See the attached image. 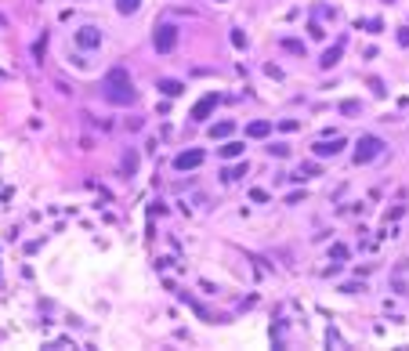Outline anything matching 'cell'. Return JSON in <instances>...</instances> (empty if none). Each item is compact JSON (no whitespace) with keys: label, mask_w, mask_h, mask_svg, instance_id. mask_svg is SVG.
I'll return each mask as SVG.
<instances>
[{"label":"cell","mask_w":409,"mask_h":351,"mask_svg":"<svg viewBox=\"0 0 409 351\" xmlns=\"http://www.w3.org/2000/svg\"><path fill=\"white\" fill-rule=\"evenodd\" d=\"M228 131H232V123H217L210 134H214V138H221V134H228Z\"/></svg>","instance_id":"obj_11"},{"label":"cell","mask_w":409,"mask_h":351,"mask_svg":"<svg viewBox=\"0 0 409 351\" xmlns=\"http://www.w3.org/2000/svg\"><path fill=\"white\" fill-rule=\"evenodd\" d=\"M138 7V0H120V11H134Z\"/></svg>","instance_id":"obj_13"},{"label":"cell","mask_w":409,"mask_h":351,"mask_svg":"<svg viewBox=\"0 0 409 351\" xmlns=\"http://www.w3.org/2000/svg\"><path fill=\"white\" fill-rule=\"evenodd\" d=\"M243 174H246V167H243V163H239V167L225 170V181H236V178H243Z\"/></svg>","instance_id":"obj_7"},{"label":"cell","mask_w":409,"mask_h":351,"mask_svg":"<svg viewBox=\"0 0 409 351\" xmlns=\"http://www.w3.org/2000/svg\"><path fill=\"white\" fill-rule=\"evenodd\" d=\"M134 167H138V156H134V152H127V156H123V178H131Z\"/></svg>","instance_id":"obj_5"},{"label":"cell","mask_w":409,"mask_h":351,"mask_svg":"<svg viewBox=\"0 0 409 351\" xmlns=\"http://www.w3.org/2000/svg\"><path fill=\"white\" fill-rule=\"evenodd\" d=\"M340 145H344V141H330V145H326V141H319V145H315V156H337V152H340Z\"/></svg>","instance_id":"obj_3"},{"label":"cell","mask_w":409,"mask_h":351,"mask_svg":"<svg viewBox=\"0 0 409 351\" xmlns=\"http://www.w3.org/2000/svg\"><path fill=\"white\" fill-rule=\"evenodd\" d=\"M214 109V98H203L199 105H196V119H207V113Z\"/></svg>","instance_id":"obj_6"},{"label":"cell","mask_w":409,"mask_h":351,"mask_svg":"<svg viewBox=\"0 0 409 351\" xmlns=\"http://www.w3.org/2000/svg\"><path fill=\"white\" fill-rule=\"evenodd\" d=\"M170 44H174V29H170V25H163V33L156 36V47H160V51H167Z\"/></svg>","instance_id":"obj_4"},{"label":"cell","mask_w":409,"mask_h":351,"mask_svg":"<svg viewBox=\"0 0 409 351\" xmlns=\"http://www.w3.org/2000/svg\"><path fill=\"white\" fill-rule=\"evenodd\" d=\"M330 257H333V261H344V257H348V246H333V250H330Z\"/></svg>","instance_id":"obj_9"},{"label":"cell","mask_w":409,"mask_h":351,"mask_svg":"<svg viewBox=\"0 0 409 351\" xmlns=\"http://www.w3.org/2000/svg\"><path fill=\"white\" fill-rule=\"evenodd\" d=\"M203 160H207V152H203V149H189V152H181L178 160H174V167H178V170H196Z\"/></svg>","instance_id":"obj_2"},{"label":"cell","mask_w":409,"mask_h":351,"mask_svg":"<svg viewBox=\"0 0 409 351\" xmlns=\"http://www.w3.org/2000/svg\"><path fill=\"white\" fill-rule=\"evenodd\" d=\"M250 134H254V138H261V134H268V123H261V119H257V123H250Z\"/></svg>","instance_id":"obj_8"},{"label":"cell","mask_w":409,"mask_h":351,"mask_svg":"<svg viewBox=\"0 0 409 351\" xmlns=\"http://www.w3.org/2000/svg\"><path fill=\"white\" fill-rule=\"evenodd\" d=\"M243 152V145H225V149H221V156H239Z\"/></svg>","instance_id":"obj_10"},{"label":"cell","mask_w":409,"mask_h":351,"mask_svg":"<svg viewBox=\"0 0 409 351\" xmlns=\"http://www.w3.org/2000/svg\"><path fill=\"white\" fill-rule=\"evenodd\" d=\"M380 152H384V141H377V138H362L359 149H355V163H369Z\"/></svg>","instance_id":"obj_1"},{"label":"cell","mask_w":409,"mask_h":351,"mask_svg":"<svg viewBox=\"0 0 409 351\" xmlns=\"http://www.w3.org/2000/svg\"><path fill=\"white\" fill-rule=\"evenodd\" d=\"M250 196H254V203H265V199H268V192H265V188H254Z\"/></svg>","instance_id":"obj_12"}]
</instances>
